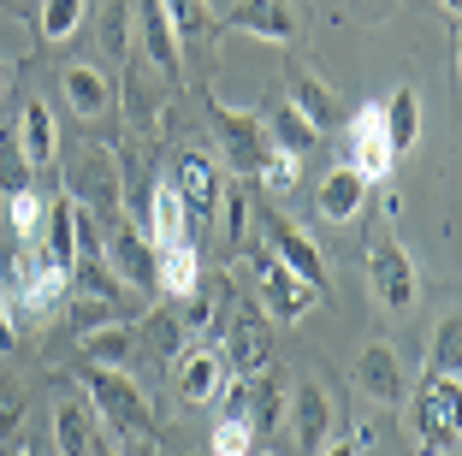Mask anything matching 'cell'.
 <instances>
[{"instance_id": "f35d334b", "label": "cell", "mask_w": 462, "mask_h": 456, "mask_svg": "<svg viewBox=\"0 0 462 456\" xmlns=\"http://www.w3.org/2000/svg\"><path fill=\"white\" fill-rule=\"evenodd\" d=\"M297 154H285V148H267V161L255 166V184H267L273 196H285V190H297Z\"/></svg>"}, {"instance_id": "b9f144b4", "label": "cell", "mask_w": 462, "mask_h": 456, "mask_svg": "<svg viewBox=\"0 0 462 456\" xmlns=\"http://www.w3.org/2000/svg\"><path fill=\"white\" fill-rule=\"evenodd\" d=\"M367 444H374V433L362 427V433H356V439H344V444H327V451H320V456H362Z\"/></svg>"}, {"instance_id": "681fc988", "label": "cell", "mask_w": 462, "mask_h": 456, "mask_svg": "<svg viewBox=\"0 0 462 456\" xmlns=\"http://www.w3.org/2000/svg\"><path fill=\"white\" fill-rule=\"evenodd\" d=\"M149 456H166V451H149Z\"/></svg>"}, {"instance_id": "e0dca14e", "label": "cell", "mask_w": 462, "mask_h": 456, "mask_svg": "<svg viewBox=\"0 0 462 456\" xmlns=\"http://www.w3.org/2000/svg\"><path fill=\"white\" fill-rule=\"evenodd\" d=\"M36 256H42V267H54V273L71 279V261H78V201H71V196L48 201L42 231H36Z\"/></svg>"}, {"instance_id": "f6af8a7d", "label": "cell", "mask_w": 462, "mask_h": 456, "mask_svg": "<svg viewBox=\"0 0 462 456\" xmlns=\"http://www.w3.org/2000/svg\"><path fill=\"white\" fill-rule=\"evenodd\" d=\"M0 456H24V439H13V444H0Z\"/></svg>"}, {"instance_id": "9c48e42d", "label": "cell", "mask_w": 462, "mask_h": 456, "mask_svg": "<svg viewBox=\"0 0 462 456\" xmlns=\"http://www.w3.org/2000/svg\"><path fill=\"white\" fill-rule=\"evenodd\" d=\"M415 451L450 456L457 451V379H433L415 403Z\"/></svg>"}, {"instance_id": "44dd1931", "label": "cell", "mask_w": 462, "mask_h": 456, "mask_svg": "<svg viewBox=\"0 0 462 456\" xmlns=\"http://www.w3.org/2000/svg\"><path fill=\"white\" fill-rule=\"evenodd\" d=\"M66 296H71V279H66V273H54V267H42L30 284H18V291L6 296V309H13V321L36 326V321H54V309L66 302Z\"/></svg>"}, {"instance_id": "30bf717a", "label": "cell", "mask_w": 462, "mask_h": 456, "mask_svg": "<svg viewBox=\"0 0 462 456\" xmlns=\"http://www.w3.org/2000/svg\"><path fill=\"white\" fill-rule=\"evenodd\" d=\"M261 231H267V256H273V261H285V267L297 273L302 284L327 291V261H320V249H314L309 231H297L291 219L273 214V208H261Z\"/></svg>"}, {"instance_id": "484cf974", "label": "cell", "mask_w": 462, "mask_h": 456, "mask_svg": "<svg viewBox=\"0 0 462 456\" xmlns=\"http://www.w3.org/2000/svg\"><path fill=\"white\" fill-rule=\"evenodd\" d=\"M96 439H101L96 409H89L83 397H66L54 409V444H60V456H96Z\"/></svg>"}, {"instance_id": "7c38bea8", "label": "cell", "mask_w": 462, "mask_h": 456, "mask_svg": "<svg viewBox=\"0 0 462 456\" xmlns=\"http://www.w3.org/2000/svg\"><path fill=\"white\" fill-rule=\"evenodd\" d=\"M231 302H237V291H231L226 273H202V284H196L190 296H178V309H172V314H178V326H184V332L219 338V332H226Z\"/></svg>"}, {"instance_id": "ba28073f", "label": "cell", "mask_w": 462, "mask_h": 456, "mask_svg": "<svg viewBox=\"0 0 462 456\" xmlns=\"http://www.w3.org/2000/svg\"><path fill=\"white\" fill-rule=\"evenodd\" d=\"M344 125H350V166L367 178V184H380V178H392L397 154L392 143H385V113L380 101H362L356 113H344Z\"/></svg>"}, {"instance_id": "9a60e30c", "label": "cell", "mask_w": 462, "mask_h": 456, "mask_svg": "<svg viewBox=\"0 0 462 456\" xmlns=\"http://www.w3.org/2000/svg\"><path fill=\"white\" fill-rule=\"evenodd\" d=\"M356 379H362V391L374 403H403L409 397L403 356H397V344H385V338H374V344L356 349Z\"/></svg>"}, {"instance_id": "603a6c76", "label": "cell", "mask_w": 462, "mask_h": 456, "mask_svg": "<svg viewBox=\"0 0 462 456\" xmlns=\"http://www.w3.org/2000/svg\"><path fill=\"white\" fill-rule=\"evenodd\" d=\"M60 89H66V107L78 113V119H101V113L113 107V83L101 66H89V60H71L66 78H60Z\"/></svg>"}, {"instance_id": "8fae6325", "label": "cell", "mask_w": 462, "mask_h": 456, "mask_svg": "<svg viewBox=\"0 0 462 456\" xmlns=\"http://www.w3.org/2000/svg\"><path fill=\"white\" fill-rule=\"evenodd\" d=\"M226 386H231V368H226V356H219L208 338L178 349V397H184V403L208 409V403L226 397Z\"/></svg>"}, {"instance_id": "ac0fdd59", "label": "cell", "mask_w": 462, "mask_h": 456, "mask_svg": "<svg viewBox=\"0 0 462 456\" xmlns=\"http://www.w3.org/2000/svg\"><path fill=\"white\" fill-rule=\"evenodd\" d=\"M136 36H143V54L154 60V66L166 71V78H184V54H178V30H172V18H166V6L161 0H136Z\"/></svg>"}, {"instance_id": "d590c367", "label": "cell", "mask_w": 462, "mask_h": 456, "mask_svg": "<svg viewBox=\"0 0 462 456\" xmlns=\"http://www.w3.org/2000/svg\"><path fill=\"white\" fill-rule=\"evenodd\" d=\"M83 6H89V0H42V13H36L42 42H66L71 30L83 24Z\"/></svg>"}, {"instance_id": "e575fe53", "label": "cell", "mask_w": 462, "mask_h": 456, "mask_svg": "<svg viewBox=\"0 0 462 456\" xmlns=\"http://www.w3.org/2000/svg\"><path fill=\"white\" fill-rule=\"evenodd\" d=\"M66 321H71V332H96V326H107V321H125L119 314V302H107V296H89V291H71V309H66Z\"/></svg>"}, {"instance_id": "7402d4cb", "label": "cell", "mask_w": 462, "mask_h": 456, "mask_svg": "<svg viewBox=\"0 0 462 456\" xmlns=\"http://www.w3.org/2000/svg\"><path fill=\"white\" fill-rule=\"evenodd\" d=\"M285 101H291V107H297V113H302V119H309L320 136H327L332 125H344V113H350V107L338 101V95L327 89V83L314 78V71H297V66H291V95H285Z\"/></svg>"}, {"instance_id": "ee69618b", "label": "cell", "mask_w": 462, "mask_h": 456, "mask_svg": "<svg viewBox=\"0 0 462 456\" xmlns=\"http://www.w3.org/2000/svg\"><path fill=\"white\" fill-rule=\"evenodd\" d=\"M96 456H125V451H119V439H113V433H101V439H96Z\"/></svg>"}, {"instance_id": "83f0119b", "label": "cell", "mask_w": 462, "mask_h": 456, "mask_svg": "<svg viewBox=\"0 0 462 456\" xmlns=\"http://www.w3.org/2000/svg\"><path fill=\"white\" fill-rule=\"evenodd\" d=\"M385 113V143H392V154H409V148L421 143V95L415 89H397L392 101H380Z\"/></svg>"}, {"instance_id": "f546056e", "label": "cell", "mask_w": 462, "mask_h": 456, "mask_svg": "<svg viewBox=\"0 0 462 456\" xmlns=\"http://www.w3.org/2000/svg\"><path fill=\"white\" fill-rule=\"evenodd\" d=\"M267 136H273V148H285V154H297V161L309 154L314 143H320V131H314V125L302 119L291 101H279V107L267 113Z\"/></svg>"}, {"instance_id": "ab89813d", "label": "cell", "mask_w": 462, "mask_h": 456, "mask_svg": "<svg viewBox=\"0 0 462 456\" xmlns=\"http://www.w3.org/2000/svg\"><path fill=\"white\" fill-rule=\"evenodd\" d=\"M219 201H226V237L244 243L249 237V178H244V184H226V196H219Z\"/></svg>"}, {"instance_id": "4316f807", "label": "cell", "mask_w": 462, "mask_h": 456, "mask_svg": "<svg viewBox=\"0 0 462 456\" xmlns=\"http://www.w3.org/2000/svg\"><path fill=\"white\" fill-rule=\"evenodd\" d=\"M78 344H83V362H89V368H131L136 326L131 321H107V326H96V332H83Z\"/></svg>"}, {"instance_id": "4dcf8cb0", "label": "cell", "mask_w": 462, "mask_h": 456, "mask_svg": "<svg viewBox=\"0 0 462 456\" xmlns=\"http://www.w3.org/2000/svg\"><path fill=\"white\" fill-rule=\"evenodd\" d=\"M36 273H42L36 237H6V243H0V296H13L18 284H30Z\"/></svg>"}, {"instance_id": "60d3db41", "label": "cell", "mask_w": 462, "mask_h": 456, "mask_svg": "<svg viewBox=\"0 0 462 456\" xmlns=\"http://www.w3.org/2000/svg\"><path fill=\"white\" fill-rule=\"evenodd\" d=\"M24 439V397H0V444Z\"/></svg>"}, {"instance_id": "74e56055", "label": "cell", "mask_w": 462, "mask_h": 456, "mask_svg": "<svg viewBox=\"0 0 462 456\" xmlns=\"http://www.w3.org/2000/svg\"><path fill=\"white\" fill-rule=\"evenodd\" d=\"M42 214H48V201L36 196V184L18 190V196H6V219H13V237H36V231H42Z\"/></svg>"}, {"instance_id": "8992f818", "label": "cell", "mask_w": 462, "mask_h": 456, "mask_svg": "<svg viewBox=\"0 0 462 456\" xmlns=\"http://www.w3.org/2000/svg\"><path fill=\"white\" fill-rule=\"evenodd\" d=\"M208 119H214V136H219V148H226V161L244 178H255V166L267 161V148H273L267 119H255V113H244V107H226V101H208Z\"/></svg>"}, {"instance_id": "cb8c5ba5", "label": "cell", "mask_w": 462, "mask_h": 456, "mask_svg": "<svg viewBox=\"0 0 462 456\" xmlns=\"http://www.w3.org/2000/svg\"><path fill=\"white\" fill-rule=\"evenodd\" d=\"M143 231H149L154 243H178V237H190V208L178 201L172 178H154V184H149V208H143Z\"/></svg>"}, {"instance_id": "5bb4252c", "label": "cell", "mask_w": 462, "mask_h": 456, "mask_svg": "<svg viewBox=\"0 0 462 456\" xmlns=\"http://www.w3.org/2000/svg\"><path fill=\"white\" fill-rule=\"evenodd\" d=\"M226 30H244V36H255V42L291 48V42H297V13H291V0H231Z\"/></svg>"}, {"instance_id": "2e32d148", "label": "cell", "mask_w": 462, "mask_h": 456, "mask_svg": "<svg viewBox=\"0 0 462 456\" xmlns=\"http://www.w3.org/2000/svg\"><path fill=\"white\" fill-rule=\"evenodd\" d=\"M172 190H178V201L190 208V219H214L219 214V196H226V178H219V166L208 161V154H178V166H172Z\"/></svg>"}, {"instance_id": "ffe728a7", "label": "cell", "mask_w": 462, "mask_h": 456, "mask_svg": "<svg viewBox=\"0 0 462 456\" xmlns=\"http://www.w3.org/2000/svg\"><path fill=\"white\" fill-rule=\"evenodd\" d=\"M314 201H320V219H332V226H350V219L362 214V201H367V178L356 172L350 161H338L327 178H320Z\"/></svg>"}, {"instance_id": "bcb514c9", "label": "cell", "mask_w": 462, "mask_h": 456, "mask_svg": "<svg viewBox=\"0 0 462 456\" xmlns=\"http://www.w3.org/2000/svg\"><path fill=\"white\" fill-rule=\"evenodd\" d=\"M445 13H450V18H457V13H462V0H445Z\"/></svg>"}, {"instance_id": "7a4b0ae2", "label": "cell", "mask_w": 462, "mask_h": 456, "mask_svg": "<svg viewBox=\"0 0 462 456\" xmlns=\"http://www.w3.org/2000/svg\"><path fill=\"white\" fill-rule=\"evenodd\" d=\"M78 208H89L96 219H113L125 208V172H119V161H113V148H101V143H89L71 161V190H66Z\"/></svg>"}, {"instance_id": "d4e9b609", "label": "cell", "mask_w": 462, "mask_h": 456, "mask_svg": "<svg viewBox=\"0 0 462 456\" xmlns=\"http://www.w3.org/2000/svg\"><path fill=\"white\" fill-rule=\"evenodd\" d=\"M18 143H24L30 166H54L60 161V119L48 101H24V113H18Z\"/></svg>"}, {"instance_id": "8d00e7d4", "label": "cell", "mask_w": 462, "mask_h": 456, "mask_svg": "<svg viewBox=\"0 0 462 456\" xmlns=\"http://www.w3.org/2000/svg\"><path fill=\"white\" fill-rule=\"evenodd\" d=\"M249 451H255V433H249L244 415H226L208 433V456H249Z\"/></svg>"}, {"instance_id": "277c9868", "label": "cell", "mask_w": 462, "mask_h": 456, "mask_svg": "<svg viewBox=\"0 0 462 456\" xmlns=\"http://www.w3.org/2000/svg\"><path fill=\"white\" fill-rule=\"evenodd\" d=\"M367 284H374V296H380L392 314L415 309V296H421V273H415V256H409L397 237H374L367 243Z\"/></svg>"}, {"instance_id": "c3c4849f", "label": "cell", "mask_w": 462, "mask_h": 456, "mask_svg": "<svg viewBox=\"0 0 462 456\" xmlns=\"http://www.w3.org/2000/svg\"><path fill=\"white\" fill-rule=\"evenodd\" d=\"M0 95H6V78H0Z\"/></svg>"}, {"instance_id": "d6986e66", "label": "cell", "mask_w": 462, "mask_h": 456, "mask_svg": "<svg viewBox=\"0 0 462 456\" xmlns=\"http://www.w3.org/2000/svg\"><path fill=\"white\" fill-rule=\"evenodd\" d=\"M202 249H196L190 237H178V243H154V291L161 296H190L196 284H202Z\"/></svg>"}, {"instance_id": "3957f363", "label": "cell", "mask_w": 462, "mask_h": 456, "mask_svg": "<svg viewBox=\"0 0 462 456\" xmlns=\"http://www.w3.org/2000/svg\"><path fill=\"white\" fill-rule=\"evenodd\" d=\"M101 256H107L113 273H119V284L154 296V237L136 226V219H125V214L101 219Z\"/></svg>"}, {"instance_id": "52a82bcc", "label": "cell", "mask_w": 462, "mask_h": 456, "mask_svg": "<svg viewBox=\"0 0 462 456\" xmlns=\"http://www.w3.org/2000/svg\"><path fill=\"white\" fill-rule=\"evenodd\" d=\"M255 273H261V314H267L273 326H291V321H302V314L314 309V302H320V291H314V284H302L297 273L285 267V261H273L267 249H261L255 256Z\"/></svg>"}, {"instance_id": "6da1fadb", "label": "cell", "mask_w": 462, "mask_h": 456, "mask_svg": "<svg viewBox=\"0 0 462 456\" xmlns=\"http://www.w3.org/2000/svg\"><path fill=\"white\" fill-rule=\"evenodd\" d=\"M83 403L96 409L101 427H113V439H136L149 444L154 439V403L143 397V386L131 379V368H89L83 362Z\"/></svg>"}, {"instance_id": "5b68a950", "label": "cell", "mask_w": 462, "mask_h": 456, "mask_svg": "<svg viewBox=\"0 0 462 456\" xmlns=\"http://www.w3.org/2000/svg\"><path fill=\"white\" fill-rule=\"evenodd\" d=\"M226 349H219V356H226V368L231 374H261V368L273 362V321L267 314H261V302H231V314H226Z\"/></svg>"}, {"instance_id": "836d02e7", "label": "cell", "mask_w": 462, "mask_h": 456, "mask_svg": "<svg viewBox=\"0 0 462 456\" xmlns=\"http://www.w3.org/2000/svg\"><path fill=\"white\" fill-rule=\"evenodd\" d=\"M71 291H89V296L119 302V273L107 267V256H78L71 261Z\"/></svg>"}, {"instance_id": "d6a6232c", "label": "cell", "mask_w": 462, "mask_h": 456, "mask_svg": "<svg viewBox=\"0 0 462 456\" xmlns=\"http://www.w3.org/2000/svg\"><path fill=\"white\" fill-rule=\"evenodd\" d=\"M136 332L149 338V349L161 356V362H172L178 349H184V338H190L184 326H178V314H172V309H154V314H143V321H136Z\"/></svg>"}, {"instance_id": "f1b7e54d", "label": "cell", "mask_w": 462, "mask_h": 456, "mask_svg": "<svg viewBox=\"0 0 462 456\" xmlns=\"http://www.w3.org/2000/svg\"><path fill=\"white\" fill-rule=\"evenodd\" d=\"M457 374H462V314L450 309L433 326V344H427V386L433 379H457Z\"/></svg>"}, {"instance_id": "4fadbf2b", "label": "cell", "mask_w": 462, "mask_h": 456, "mask_svg": "<svg viewBox=\"0 0 462 456\" xmlns=\"http://www.w3.org/2000/svg\"><path fill=\"white\" fill-rule=\"evenodd\" d=\"M285 409H291V427H297L302 456L327 451V444H332V397H327V386H320V379H297Z\"/></svg>"}, {"instance_id": "7bdbcfd3", "label": "cell", "mask_w": 462, "mask_h": 456, "mask_svg": "<svg viewBox=\"0 0 462 456\" xmlns=\"http://www.w3.org/2000/svg\"><path fill=\"white\" fill-rule=\"evenodd\" d=\"M13 338H18V321H13V309H6V296H0V356L13 349Z\"/></svg>"}, {"instance_id": "1f68e13d", "label": "cell", "mask_w": 462, "mask_h": 456, "mask_svg": "<svg viewBox=\"0 0 462 456\" xmlns=\"http://www.w3.org/2000/svg\"><path fill=\"white\" fill-rule=\"evenodd\" d=\"M36 184V166H30L24 143H18V125L0 131V196H18V190Z\"/></svg>"}, {"instance_id": "7dc6e473", "label": "cell", "mask_w": 462, "mask_h": 456, "mask_svg": "<svg viewBox=\"0 0 462 456\" xmlns=\"http://www.w3.org/2000/svg\"><path fill=\"white\" fill-rule=\"evenodd\" d=\"M24 456H42V451H36V444H24Z\"/></svg>"}]
</instances>
